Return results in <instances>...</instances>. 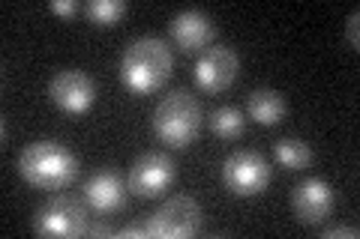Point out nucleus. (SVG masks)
Wrapping results in <instances>:
<instances>
[{
  "label": "nucleus",
  "instance_id": "2eb2a0df",
  "mask_svg": "<svg viewBox=\"0 0 360 239\" xmlns=\"http://www.w3.org/2000/svg\"><path fill=\"white\" fill-rule=\"evenodd\" d=\"M210 129H213V135H219V138H225V141H231V138H240L243 135V114H240V108H234V105H219L217 111L210 114Z\"/></svg>",
  "mask_w": 360,
  "mask_h": 239
},
{
  "label": "nucleus",
  "instance_id": "9d476101",
  "mask_svg": "<svg viewBox=\"0 0 360 239\" xmlns=\"http://www.w3.org/2000/svg\"><path fill=\"white\" fill-rule=\"evenodd\" d=\"M238 72H240V57L229 45H213L195 60V81L207 93H219V90L234 84Z\"/></svg>",
  "mask_w": 360,
  "mask_h": 239
},
{
  "label": "nucleus",
  "instance_id": "39448f33",
  "mask_svg": "<svg viewBox=\"0 0 360 239\" xmlns=\"http://www.w3.org/2000/svg\"><path fill=\"white\" fill-rule=\"evenodd\" d=\"M222 183L231 195L255 198L270 186V165L255 150H234L222 162Z\"/></svg>",
  "mask_w": 360,
  "mask_h": 239
},
{
  "label": "nucleus",
  "instance_id": "412c9836",
  "mask_svg": "<svg viewBox=\"0 0 360 239\" xmlns=\"http://www.w3.org/2000/svg\"><path fill=\"white\" fill-rule=\"evenodd\" d=\"M87 236H115V231H111V224L96 221V224H87Z\"/></svg>",
  "mask_w": 360,
  "mask_h": 239
},
{
  "label": "nucleus",
  "instance_id": "ddd939ff",
  "mask_svg": "<svg viewBox=\"0 0 360 239\" xmlns=\"http://www.w3.org/2000/svg\"><path fill=\"white\" fill-rule=\"evenodd\" d=\"M246 111H250V117L258 126H276V123L285 117V96L274 87H258L250 93Z\"/></svg>",
  "mask_w": 360,
  "mask_h": 239
},
{
  "label": "nucleus",
  "instance_id": "9b49d317",
  "mask_svg": "<svg viewBox=\"0 0 360 239\" xmlns=\"http://www.w3.org/2000/svg\"><path fill=\"white\" fill-rule=\"evenodd\" d=\"M172 36L184 51H198L217 36V25L207 13L201 9H180V13L172 18Z\"/></svg>",
  "mask_w": 360,
  "mask_h": 239
},
{
  "label": "nucleus",
  "instance_id": "f03ea898",
  "mask_svg": "<svg viewBox=\"0 0 360 239\" xmlns=\"http://www.w3.org/2000/svg\"><path fill=\"white\" fill-rule=\"evenodd\" d=\"M18 170L33 189L60 191L78 177V158L58 141H33L21 150Z\"/></svg>",
  "mask_w": 360,
  "mask_h": 239
},
{
  "label": "nucleus",
  "instance_id": "f3484780",
  "mask_svg": "<svg viewBox=\"0 0 360 239\" xmlns=\"http://www.w3.org/2000/svg\"><path fill=\"white\" fill-rule=\"evenodd\" d=\"M115 236H120V239H148L150 231H148V221H144V224L129 221V224H123L120 231H115Z\"/></svg>",
  "mask_w": 360,
  "mask_h": 239
},
{
  "label": "nucleus",
  "instance_id": "7ed1b4c3",
  "mask_svg": "<svg viewBox=\"0 0 360 239\" xmlns=\"http://www.w3.org/2000/svg\"><path fill=\"white\" fill-rule=\"evenodd\" d=\"M201 129V105L193 93L186 90H172L168 96L153 111V132L162 144L184 150L195 141V135Z\"/></svg>",
  "mask_w": 360,
  "mask_h": 239
},
{
  "label": "nucleus",
  "instance_id": "20e7f679",
  "mask_svg": "<svg viewBox=\"0 0 360 239\" xmlns=\"http://www.w3.org/2000/svg\"><path fill=\"white\" fill-rule=\"evenodd\" d=\"M201 221L205 215H201L198 200L189 195H174L153 215H148V231L160 239H189L201 231Z\"/></svg>",
  "mask_w": 360,
  "mask_h": 239
},
{
  "label": "nucleus",
  "instance_id": "f8f14e48",
  "mask_svg": "<svg viewBox=\"0 0 360 239\" xmlns=\"http://www.w3.org/2000/svg\"><path fill=\"white\" fill-rule=\"evenodd\" d=\"M84 198L96 212L108 215V212H117L123 207V200H127V186H123L117 170L103 168L84 183Z\"/></svg>",
  "mask_w": 360,
  "mask_h": 239
},
{
  "label": "nucleus",
  "instance_id": "a211bd4d",
  "mask_svg": "<svg viewBox=\"0 0 360 239\" xmlns=\"http://www.w3.org/2000/svg\"><path fill=\"white\" fill-rule=\"evenodd\" d=\"M357 25H360V13L354 9V13L348 15V21H345V36H348V45H352V48H357V45H360V36H357Z\"/></svg>",
  "mask_w": 360,
  "mask_h": 239
},
{
  "label": "nucleus",
  "instance_id": "1a4fd4ad",
  "mask_svg": "<svg viewBox=\"0 0 360 239\" xmlns=\"http://www.w3.org/2000/svg\"><path fill=\"white\" fill-rule=\"evenodd\" d=\"M333 203H336V191L321 177H309L291 189V210H295L297 221L303 224H321L324 219H330Z\"/></svg>",
  "mask_w": 360,
  "mask_h": 239
},
{
  "label": "nucleus",
  "instance_id": "dca6fc26",
  "mask_svg": "<svg viewBox=\"0 0 360 239\" xmlns=\"http://www.w3.org/2000/svg\"><path fill=\"white\" fill-rule=\"evenodd\" d=\"M84 15L99 27H115L127 15V4L123 0H90L84 6Z\"/></svg>",
  "mask_w": 360,
  "mask_h": 239
},
{
  "label": "nucleus",
  "instance_id": "6e6552de",
  "mask_svg": "<svg viewBox=\"0 0 360 239\" xmlns=\"http://www.w3.org/2000/svg\"><path fill=\"white\" fill-rule=\"evenodd\" d=\"M49 96L66 114H84L96 102V84L84 69H60L49 81Z\"/></svg>",
  "mask_w": 360,
  "mask_h": 239
},
{
  "label": "nucleus",
  "instance_id": "f257e3e1",
  "mask_svg": "<svg viewBox=\"0 0 360 239\" xmlns=\"http://www.w3.org/2000/svg\"><path fill=\"white\" fill-rule=\"evenodd\" d=\"M172 69H174V54L156 36L132 39L120 57V81L135 96H148L153 90H160L172 78Z\"/></svg>",
  "mask_w": 360,
  "mask_h": 239
},
{
  "label": "nucleus",
  "instance_id": "aec40b11",
  "mask_svg": "<svg viewBox=\"0 0 360 239\" xmlns=\"http://www.w3.org/2000/svg\"><path fill=\"white\" fill-rule=\"evenodd\" d=\"M336 236H348V239H357V227L340 224V227H328V231H324V239H336Z\"/></svg>",
  "mask_w": 360,
  "mask_h": 239
},
{
  "label": "nucleus",
  "instance_id": "0eeeda50",
  "mask_svg": "<svg viewBox=\"0 0 360 239\" xmlns=\"http://www.w3.org/2000/svg\"><path fill=\"white\" fill-rule=\"evenodd\" d=\"M174 162L172 156H165L160 150H150L135 158V165L129 170V189L139 198H160L165 195L174 183Z\"/></svg>",
  "mask_w": 360,
  "mask_h": 239
},
{
  "label": "nucleus",
  "instance_id": "4468645a",
  "mask_svg": "<svg viewBox=\"0 0 360 239\" xmlns=\"http://www.w3.org/2000/svg\"><path fill=\"white\" fill-rule=\"evenodd\" d=\"M276 162L285 170H303L312 162V146L303 138H283L276 141Z\"/></svg>",
  "mask_w": 360,
  "mask_h": 239
},
{
  "label": "nucleus",
  "instance_id": "423d86ee",
  "mask_svg": "<svg viewBox=\"0 0 360 239\" xmlns=\"http://www.w3.org/2000/svg\"><path fill=\"white\" fill-rule=\"evenodd\" d=\"M33 231L39 236H84L87 233L84 207L70 195H54L33 215Z\"/></svg>",
  "mask_w": 360,
  "mask_h": 239
},
{
  "label": "nucleus",
  "instance_id": "6ab92c4d",
  "mask_svg": "<svg viewBox=\"0 0 360 239\" xmlns=\"http://www.w3.org/2000/svg\"><path fill=\"white\" fill-rule=\"evenodd\" d=\"M78 9L82 6L75 0H51V13H58V15H75Z\"/></svg>",
  "mask_w": 360,
  "mask_h": 239
}]
</instances>
